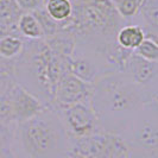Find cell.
Segmentation results:
<instances>
[{
    "label": "cell",
    "mask_w": 158,
    "mask_h": 158,
    "mask_svg": "<svg viewBox=\"0 0 158 158\" xmlns=\"http://www.w3.org/2000/svg\"><path fill=\"white\" fill-rule=\"evenodd\" d=\"M150 99L126 73L103 75L93 85L92 105L102 123L105 119L137 117Z\"/></svg>",
    "instance_id": "6da1fadb"
},
{
    "label": "cell",
    "mask_w": 158,
    "mask_h": 158,
    "mask_svg": "<svg viewBox=\"0 0 158 158\" xmlns=\"http://www.w3.org/2000/svg\"><path fill=\"white\" fill-rule=\"evenodd\" d=\"M19 140L30 158H60L67 149V131L56 110L47 107L35 118L19 123Z\"/></svg>",
    "instance_id": "7a4b0ae2"
},
{
    "label": "cell",
    "mask_w": 158,
    "mask_h": 158,
    "mask_svg": "<svg viewBox=\"0 0 158 158\" xmlns=\"http://www.w3.org/2000/svg\"><path fill=\"white\" fill-rule=\"evenodd\" d=\"M73 16L65 30L76 37L99 40L110 44L115 42L123 18L111 0H71Z\"/></svg>",
    "instance_id": "3957f363"
},
{
    "label": "cell",
    "mask_w": 158,
    "mask_h": 158,
    "mask_svg": "<svg viewBox=\"0 0 158 158\" xmlns=\"http://www.w3.org/2000/svg\"><path fill=\"white\" fill-rule=\"evenodd\" d=\"M24 63L26 65L27 76L36 83V89L52 102L58 82L69 73V58L52 51L44 40H37L31 43V48L25 54Z\"/></svg>",
    "instance_id": "277c9868"
},
{
    "label": "cell",
    "mask_w": 158,
    "mask_h": 158,
    "mask_svg": "<svg viewBox=\"0 0 158 158\" xmlns=\"http://www.w3.org/2000/svg\"><path fill=\"white\" fill-rule=\"evenodd\" d=\"M67 133L73 138H83L102 132V125L92 102H80L56 110Z\"/></svg>",
    "instance_id": "5b68a950"
},
{
    "label": "cell",
    "mask_w": 158,
    "mask_h": 158,
    "mask_svg": "<svg viewBox=\"0 0 158 158\" xmlns=\"http://www.w3.org/2000/svg\"><path fill=\"white\" fill-rule=\"evenodd\" d=\"M133 139L143 150L158 151V101L148 102L137 114Z\"/></svg>",
    "instance_id": "8992f818"
},
{
    "label": "cell",
    "mask_w": 158,
    "mask_h": 158,
    "mask_svg": "<svg viewBox=\"0 0 158 158\" xmlns=\"http://www.w3.org/2000/svg\"><path fill=\"white\" fill-rule=\"evenodd\" d=\"M93 85H88L74 76L70 71L67 73L58 82L54 94V108L61 110L80 102H92Z\"/></svg>",
    "instance_id": "52a82bcc"
},
{
    "label": "cell",
    "mask_w": 158,
    "mask_h": 158,
    "mask_svg": "<svg viewBox=\"0 0 158 158\" xmlns=\"http://www.w3.org/2000/svg\"><path fill=\"white\" fill-rule=\"evenodd\" d=\"M8 94L12 101L15 121L18 124L35 118L47 108L38 96L29 92L20 83H15L10 88Z\"/></svg>",
    "instance_id": "ba28073f"
},
{
    "label": "cell",
    "mask_w": 158,
    "mask_h": 158,
    "mask_svg": "<svg viewBox=\"0 0 158 158\" xmlns=\"http://www.w3.org/2000/svg\"><path fill=\"white\" fill-rule=\"evenodd\" d=\"M125 73L145 90L151 102L150 89L158 83V62L146 61L133 52L127 61Z\"/></svg>",
    "instance_id": "9c48e42d"
},
{
    "label": "cell",
    "mask_w": 158,
    "mask_h": 158,
    "mask_svg": "<svg viewBox=\"0 0 158 158\" xmlns=\"http://www.w3.org/2000/svg\"><path fill=\"white\" fill-rule=\"evenodd\" d=\"M69 71L88 85H94L101 77L98 67L92 60L83 56H76L75 54L69 58Z\"/></svg>",
    "instance_id": "30bf717a"
},
{
    "label": "cell",
    "mask_w": 158,
    "mask_h": 158,
    "mask_svg": "<svg viewBox=\"0 0 158 158\" xmlns=\"http://www.w3.org/2000/svg\"><path fill=\"white\" fill-rule=\"evenodd\" d=\"M23 13L24 11L19 7L16 0H0V26L15 36L19 35L17 24Z\"/></svg>",
    "instance_id": "8fae6325"
},
{
    "label": "cell",
    "mask_w": 158,
    "mask_h": 158,
    "mask_svg": "<svg viewBox=\"0 0 158 158\" xmlns=\"http://www.w3.org/2000/svg\"><path fill=\"white\" fill-rule=\"evenodd\" d=\"M145 38H146V35L143 26L135 25V24L124 25L123 27H120V30L115 36L118 45L130 51H135Z\"/></svg>",
    "instance_id": "7c38bea8"
},
{
    "label": "cell",
    "mask_w": 158,
    "mask_h": 158,
    "mask_svg": "<svg viewBox=\"0 0 158 158\" xmlns=\"http://www.w3.org/2000/svg\"><path fill=\"white\" fill-rule=\"evenodd\" d=\"M146 37L158 43V0H145L140 12Z\"/></svg>",
    "instance_id": "4fadbf2b"
},
{
    "label": "cell",
    "mask_w": 158,
    "mask_h": 158,
    "mask_svg": "<svg viewBox=\"0 0 158 158\" xmlns=\"http://www.w3.org/2000/svg\"><path fill=\"white\" fill-rule=\"evenodd\" d=\"M17 29L19 35L26 37L27 40H37L44 38V32L42 30L38 20L31 12H24L17 24Z\"/></svg>",
    "instance_id": "5bb4252c"
},
{
    "label": "cell",
    "mask_w": 158,
    "mask_h": 158,
    "mask_svg": "<svg viewBox=\"0 0 158 158\" xmlns=\"http://www.w3.org/2000/svg\"><path fill=\"white\" fill-rule=\"evenodd\" d=\"M44 10L54 20L64 23L73 16V2L71 0H45Z\"/></svg>",
    "instance_id": "9a60e30c"
},
{
    "label": "cell",
    "mask_w": 158,
    "mask_h": 158,
    "mask_svg": "<svg viewBox=\"0 0 158 158\" xmlns=\"http://www.w3.org/2000/svg\"><path fill=\"white\" fill-rule=\"evenodd\" d=\"M24 51V42L19 36L8 35L0 40V57L4 60H13L22 55Z\"/></svg>",
    "instance_id": "2e32d148"
},
{
    "label": "cell",
    "mask_w": 158,
    "mask_h": 158,
    "mask_svg": "<svg viewBox=\"0 0 158 158\" xmlns=\"http://www.w3.org/2000/svg\"><path fill=\"white\" fill-rule=\"evenodd\" d=\"M114 7L117 8L120 17L126 20L128 18L137 16L140 12L145 0H111Z\"/></svg>",
    "instance_id": "e0dca14e"
},
{
    "label": "cell",
    "mask_w": 158,
    "mask_h": 158,
    "mask_svg": "<svg viewBox=\"0 0 158 158\" xmlns=\"http://www.w3.org/2000/svg\"><path fill=\"white\" fill-rule=\"evenodd\" d=\"M133 52L146 61L158 62V43L149 37H146L143 40L142 44L137 48Z\"/></svg>",
    "instance_id": "ac0fdd59"
},
{
    "label": "cell",
    "mask_w": 158,
    "mask_h": 158,
    "mask_svg": "<svg viewBox=\"0 0 158 158\" xmlns=\"http://www.w3.org/2000/svg\"><path fill=\"white\" fill-rule=\"evenodd\" d=\"M0 121L11 123L15 121L12 101L8 94V90L4 94H0Z\"/></svg>",
    "instance_id": "d6986e66"
},
{
    "label": "cell",
    "mask_w": 158,
    "mask_h": 158,
    "mask_svg": "<svg viewBox=\"0 0 158 158\" xmlns=\"http://www.w3.org/2000/svg\"><path fill=\"white\" fill-rule=\"evenodd\" d=\"M19 7L24 12H33L36 10L44 7L45 0H16Z\"/></svg>",
    "instance_id": "ffe728a7"
},
{
    "label": "cell",
    "mask_w": 158,
    "mask_h": 158,
    "mask_svg": "<svg viewBox=\"0 0 158 158\" xmlns=\"http://www.w3.org/2000/svg\"><path fill=\"white\" fill-rule=\"evenodd\" d=\"M16 82L13 81L11 74H6V73H0V94L6 93L10 90V88L12 87Z\"/></svg>",
    "instance_id": "44dd1931"
},
{
    "label": "cell",
    "mask_w": 158,
    "mask_h": 158,
    "mask_svg": "<svg viewBox=\"0 0 158 158\" xmlns=\"http://www.w3.org/2000/svg\"><path fill=\"white\" fill-rule=\"evenodd\" d=\"M8 35H12V33L8 31V30H6V29H4V27L0 26V40L4 38V37H6V36H8Z\"/></svg>",
    "instance_id": "7402d4cb"
},
{
    "label": "cell",
    "mask_w": 158,
    "mask_h": 158,
    "mask_svg": "<svg viewBox=\"0 0 158 158\" xmlns=\"http://www.w3.org/2000/svg\"><path fill=\"white\" fill-rule=\"evenodd\" d=\"M73 158H99V157H95V156H89V157H73Z\"/></svg>",
    "instance_id": "603a6c76"
}]
</instances>
